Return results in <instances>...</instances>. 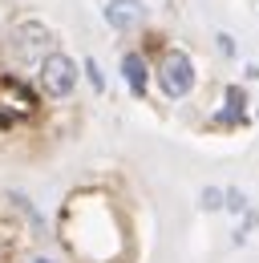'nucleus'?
Here are the masks:
<instances>
[{"mask_svg":"<svg viewBox=\"0 0 259 263\" xmlns=\"http://www.w3.org/2000/svg\"><path fill=\"white\" fill-rule=\"evenodd\" d=\"M243 105H247V93H243L239 85H231V89H227V109L215 118V122H223V126L227 122H243Z\"/></svg>","mask_w":259,"mask_h":263,"instance_id":"0eeeda50","label":"nucleus"},{"mask_svg":"<svg viewBox=\"0 0 259 263\" xmlns=\"http://www.w3.org/2000/svg\"><path fill=\"white\" fill-rule=\"evenodd\" d=\"M85 73H89L94 89H105V81H101V73H97V61H85Z\"/></svg>","mask_w":259,"mask_h":263,"instance_id":"9d476101","label":"nucleus"},{"mask_svg":"<svg viewBox=\"0 0 259 263\" xmlns=\"http://www.w3.org/2000/svg\"><path fill=\"white\" fill-rule=\"evenodd\" d=\"M32 263H53V259H32Z\"/></svg>","mask_w":259,"mask_h":263,"instance_id":"f8f14e48","label":"nucleus"},{"mask_svg":"<svg viewBox=\"0 0 259 263\" xmlns=\"http://www.w3.org/2000/svg\"><path fill=\"white\" fill-rule=\"evenodd\" d=\"M219 206H223V191L219 186H207L202 191V211H219Z\"/></svg>","mask_w":259,"mask_h":263,"instance_id":"6e6552de","label":"nucleus"},{"mask_svg":"<svg viewBox=\"0 0 259 263\" xmlns=\"http://www.w3.org/2000/svg\"><path fill=\"white\" fill-rule=\"evenodd\" d=\"M41 89L49 98H69L77 89V61L65 53H49L41 57Z\"/></svg>","mask_w":259,"mask_h":263,"instance_id":"f257e3e1","label":"nucleus"},{"mask_svg":"<svg viewBox=\"0 0 259 263\" xmlns=\"http://www.w3.org/2000/svg\"><path fill=\"white\" fill-rule=\"evenodd\" d=\"M122 77H126V85H130L134 98H146L150 69H146V61H142V53H126V57H122Z\"/></svg>","mask_w":259,"mask_h":263,"instance_id":"39448f33","label":"nucleus"},{"mask_svg":"<svg viewBox=\"0 0 259 263\" xmlns=\"http://www.w3.org/2000/svg\"><path fill=\"white\" fill-rule=\"evenodd\" d=\"M158 85H162V93H166V98H187V93H191V85H194V65H191V57H187L182 49H170V53L162 57V65H158Z\"/></svg>","mask_w":259,"mask_h":263,"instance_id":"f03ea898","label":"nucleus"},{"mask_svg":"<svg viewBox=\"0 0 259 263\" xmlns=\"http://www.w3.org/2000/svg\"><path fill=\"white\" fill-rule=\"evenodd\" d=\"M146 21V4L142 0H109L105 4V25L118 29V33H130Z\"/></svg>","mask_w":259,"mask_h":263,"instance_id":"7ed1b4c3","label":"nucleus"},{"mask_svg":"<svg viewBox=\"0 0 259 263\" xmlns=\"http://www.w3.org/2000/svg\"><path fill=\"white\" fill-rule=\"evenodd\" d=\"M16 36H21V53L32 57V53H36V41H49V29H45V25H36V21H29V25H21V29H16Z\"/></svg>","mask_w":259,"mask_h":263,"instance_id":"423d86ee","label":"nucleus"},{"mask_svg":"<svg viewBox=\"0 0 259 263\" xmlns=\"http://www.w3.org/2000/svg\"><path fill=\"white\" fill-rule=\"evenodd\" d=\"M215 41H219V49H223L227 57H231V53H235V45H231V36H227V33H219V36H215Z\"/></svg>","mask_w":259,"mask_h":263,"instance_id":"9b49d317","label":"nucleus"},{"mask_svg":"<svg viewBox=\"0 0 259 263\" xmlns=\"http://www.w3.org/2000/svg\"><path fill=\"white\" fill-rule=\"evenodd\" d=\"M223 206H227V211H243V206H247V198L239 195V191H223Z\"/></svg>","mask_w":259,"mask_h":263,"instance_id":"1a4fd4ad","label":"nucleus"},{"mask_svg":"<svg viewBox=\"0 0 259 263\" xmlns=\"http://www.w3.org/2000/svg\"><path fill=\"white\" fill-rule=\"evenodd\" d=\"M0 109H8V114H32V93L21 85V81H12V77H0Z\"/></svg>","mask_w":259,"mask_h":263,"instance_id":"20e7f679","label":"nucleus"}]
</instances>
